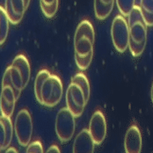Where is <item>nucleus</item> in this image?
<instances>
[{
    "mask_svg": "<svg viewBox=\"0 0 153 153\" xmlns=\"http://www.w3.org/2000/svg\"><path fill=\"white\" fill-rule=\"evenodd\" d=\"M95 32L92 24L87 19L82 20L74 36V52L76 66L80 71L89 68L93 56Z\"/></svg>",
    "mask_w": 153,
    "mask_h": 153,
    "instance_id": "1",
    "label": "nucleus"
},
{
    "mask_svg": "<svg viewBox=\"0 0 153 153\" xmlns=\"http://www.w3.org/2000/svg\"><path fill=\"white\" fill-rule=\"evenodd\" d=\"M62 93L63 87L60 77L51 74L45 80L42 85L40 100L38 102L44 107H56L61 101Z\"/></svg>",
    "mask_w": 153,
    "mask_h": 153,
    "instance_id": "2",
    "label": "nucleus"
},
{
    "mask_svg": "<svg viewBox=\"0 0 153 153\" xmlns=\"http://www.w3.org/2000/svg\"><path fill=\"white\" fill-rule=\"evenodd\" d=\"M129 27V42L128 48L131 55L135 57L140 56L146 47L147 43V25L144 20H138Z\"/></svg>",
    "mask_w": 153,
    "mask_h": 153,
    "instance_id": "3",
    "label": "nucleus"
},
{
    "mask_svg": "<svg viewBox=\"0 0 153 153\" xmlns=\"http://www.w3.org/2000/svg\"><path fill=\"white\" fill-rule=\"evenodd\" d=\"M74 114L67 108L63 107L59 110L56 118V133L61 143H68L73 137L76 122Z\"/></svg>",
    "mask_w": 153,
    "mask_h": 153,
    "instance_id": "4",
    "label": "nucleus"
},
{
    "mask_svg": "<svg viewBox=\"0 0 153 153\" xmlns=\"http://www.w3.org/2000/svg\"><path fill=\"white\" fill-rule=\"evenodd\" d=\"M111 37L115 49L120 53H124L128 48L129 27L128 21L122 14L117 15L113 20Z\"/></svg>",
    "mask_w": 153,
    "mask_h": 153,
    "instance_id": "5",
    "label": "nucleus"
},
{
    "mask_svg": "<svg viewBox=\"0 0 153 153\" xmlns=\"http://www.w3.org/2000/svg\"><path fill=\"white\" fill-rule=\"evenodd\" d=\"M33 125L32 116L27 109H21L16 115L14 131L18 143L22 147H27L31 143Z\"/></svg>",
    "mask_w": 153,
    "mask_h": 153,
    "instance_id": "6",
    "label": "nucleus"
},
{
    "mask_svg": "<svg viewBox=\"0 0 153 153\" xmlns=\"http://www.w3.org/2000/svg\"><path fill=\"white\" fill-rule=\"evenodd\" d=\"M66 106L67 108L77 118L80 117L87 104L83 90L76 84L71 82L66 90Z\"/></svg>",
    "mask_w": 153,
    "mask_h": 153,
    "instance_id": "7",
    "label": "nucleus"
},
{
    "mask_svg": "<svg viewBox=\"0 0 153 153\" xmlns=\"http://www.w3.org/2000/svg\"><path fill=\"white\" fill-rule=\"evenodd\" d=\"M88 130L96 145H100L104 142L107 136V122L104 114L100 110L93 113Z\"/></svg>",
    "mask_w": 153,
    "mask_h": 153,
    "instance_id": "8",
    "label": "nucleus"
},
{
    "mask_svg": "<svg viewBox=\"0 0 153 153\" xmlns=\"http://www.w3.org/2000/svg\"><path fill=\"white\" fill-rule=\"evenodd\" d=\"M27 8L25 0H5L4 2L5 13L13 25H17L22 20Z\"/></svg>",
    "mask_w": 153,
    "mask_h": 153,
    "instance_id": "9",
    "label": "nucleus"
},
{
    "mask_svg": "<svg viewBox=\"0 0 153 153\" xmlns=\"http://www.w3.org/2000/svg\"><path fill=\"white\" fill-rule=\"evenodd\" d=\"M143 140L141 131L137 125L128 128L124 138V149L127 153H139L142 151Z\"/></svg>",
    "mask_w": 153,
    "mask_h": 153,
    "instance_id": "10",
    "label": "nucleus"
},
{
    "mask_svg": "<svg viewBox=\"0 0 153 153\" xmlns=\"http://www.w3.org/2000/svg\"><path fill=\"white\" fill-rule=\"evenodd\" d=\"M16 101L17 99L13 89L10 86H2L0 93L1 115L11 117L14 112Z\"/></svg>",
    "mask_w": 153,
    "mask_h": 153,
    "instance_id": "11",
    "label": "nucleus"
},
{
    "mask_svg": "<svg viewBox=\"0 0 153 153\" xmlns=\"http://www.w3.org/2000/svg\"><path fill=\"white\" fill-rule=\"evenodd\" d=\"M95 143L88 129H82L75 138L73 143L74 153H92L94 151Z\"/></svg>",
    "mask_w": 153,
    "mask_h": 153,
    "instance_id": "12",
    "label": "nucleus"
},
{
    "mask_svg": "<svg viewBox=\"0 0 153 153\" xmlns=\"http://www.w3.org/2000/svg\"><path fill=\"white\" fill-rule=\"evenodd\" d=\"M13 137V125L11 117L0 116V152L6 150Z\"/></svg>",
    "mask_w": 153,
    "mask_h": 153,
    "instance_id": "13",
    "label": "nucleus"
},
{
    "mask_svg": "<svg viewBox=\"0 0 153 153\" xmlns=\"http://www.w3.org/2000/svg\"><path fill=\"white\" fill-rule=\"evenodd\" d=\"M12 65L19 70V71L20 72L22 78H23L24 85H25V87H27L31 76V67L28 59L22 54L18 55L13 59Z\"/></svg>",
    "mask_w": 153,
    "mask_h": 153,
    "instance_id": "14",
    "label": "nucleus"
},
{
    "mask_svg": "<svg viewBox=\"0 0 153 153\" xmlns=\"http://www.w3.org/2000/svg\"><path fill=\"white\" fill-rule=\"evenodd\" d=\"M115 0H94V13L99 20H104L111 14Z\"/></svg>",
    "mask_w": 153,
    "mask_h": 153,
    "instance_id": "15",
    "label": "nucleus"
},
{
    "mask_svg": "<svg viewBox=\"0 0 153 153\" xmlns=\"http://www.w3.org/2000/svg\"><path fill=\"white\" fill-rule=\"evenodd\" d=\"M10 67V76H11V81L12 84L13 85V90H14V93H15L16 99L17 100H19L22 90L25 88L24 85V81L22 76L20 74V72L19 71V70L15 68L14 66H13L12 64L9 66Z\"/></svg>",
    "mask_w": 153,
    "mask_h": 153,
    "instance_id": "16",
    "label": "nucleus"
},
{
    "mask_svg": "<svg viewBox=\"0 0 153 153\" xmlns=\"http://www.w3.org/2000/svg\"><path fill=\"white\" fill-rule=\"evenodd\" d=\"M140 8L147 27H153V0H140Z\"/></svg>",
    "mask_w": 153,
    "mask_h": 153,
    "instance_id": "17",
    "label": "nucleus"
},
{
    "mask_svg": "<svg viewBox=\"0 0 153 153\" xmlns=\"http://www.w3.org/2000/svg\"><path fill=\"white\" fill-rule=\"evenodd\" d=\"M10 20L5 13L4 7L0 5V46L4 43L9 33Z\"/></svg>",
    "mask_w": 153,
    "mask_h": 153,
    "instance_id": "18",
    "label": "nucleus"
},
{
    "mask_svg": "<svg viewBox=\"0 0 153 153\" xmlns=\"http://www.w3.org/2000/svg\"><path fill=\"white\" fill-rule=\"evenodd\" d=\"M42 13L48 19H51L56 14L59 0H40Z\"/></svg>",
    "mask_w": 153,
    "mask_h": 153,
    "instance_id": "19",
    "label": "nucleus"
},
{
    "mask_svg": "<svg viewBox=\"0 0 153 153\" xmlns=\"http://www.w3.org/2000/svg\"><path fill=\"white\" fill-rule=\"evenodd\" d=\"M71 82L76 84L77 85H79V87L83 90L85 97L86 101H89L90 99V93H91V87H90V84L88 81L87 76H85L84 73H76L75 76H73V77L71 78Z\"/></svg>",
    "mask_w": 153,
    "mask_h": 153,
    "instance_id": "20",
    "label": "nucleus"
},
{
    "mask_svg": "<svg viewBox=\"0 0 153 153\" xmlns=\"http://www.w3.org/2000/svg\"><path fill=\"white\" fill-rule=\"evenodd\" d=\"M50 75H51V73L48 70L43 69V70H41L38 72L37 76L35 77V81H34V95H35V98H36L37 101L40 100L41 91H42V85H43L45 80Z\"/></svg>",
    "mask_w": 153,
    "mask_h": 153,
    "instance_id": "21",
    "label": "nucleus"
},
{
    "mask_svg": "<svg viewBox=\"0 0 153 153\" xmlns=\"http://www.w3.org/2000/svg\"><path fill=\"white\" fill-rule=\"evenodd\" d=\"M115 3L120 13L124 17H128L136 5V0H115Z\"/></svg>",
    "mask_w": 153,
    "mask_h": 153,
    "instance_id": "22",
    "label": "nucleus"
},
{
    "mask_svg": "<svg viewBox=\"0 0 153 153\" xmlns=\"http://www.w3.org/2000/svg\"><path fill=\"white\" fill-rule=\"evenodd\" d=\"M27 153H42L43 147L40 141H33L27 146Z\"/></svg>",
    "mask_w": 153,
    "mask_h": 153,
    "instance_id": "23",
    "label": "nucleus"
},
{
    "mask_svg": "<svg viewBox=\"0 0 153 153\" xmlns=\"http://www.w3.org/2000/svg\"><path fill=\"white\" fill-rule=\"evenodd\" d=\"M47 153H60V149L56 145H52L48 149Z\"/></svg>",
    "mask_w": 153,
    "mask_h": 153,
    "instance_id": "24",
    "label": "nucleus"
},
{
    "mask_svg": "<svg viewBox=\"0 0 153 153\" xmlns=\"http://www.w3.org/2000/svg\"><path fill=\"white\" fill-rule=\"evenodd\" d=\"M5 152L6 153H10V152L17 153L18 152H17V150H16L15 148H13V147H10V148H7V149H6Z\"/></svg>",
    "mask_w": 153,
    "mask_h": 153,
    "instance_id": "25",
    "label": "nucleus"
},
{
    "mask_svg": "<svg viewBox=\"0 0 153 153\" xmlns=\"http://www.w3.org/2000/svg\"><path fill=\"white\" fill-rule=\"evenodd\" d=\"M151 98H152V101L153 103V83H152V90H151Z\"/></svg>",
    "mask_w": 153,
    "mask_h": 153,
    "instance_id": "26",
    "label": "nucleus"
},
{
    "mask_svg": "<svg viewBox=\"0 0 153 153\" xmlns=\"http://www.w3.org/2000/svg\"><path fill=\"white\" fill-rule=\"evenodd\" d=\"M26 1V4H27V7L29 6V4H30V0H25Z\"/></svg>",
    "mask_w": 153,
    "mask_h": 153,
    "instance_id": "27",
    "label": "nucleus"
}]
</instances>
